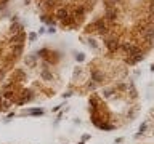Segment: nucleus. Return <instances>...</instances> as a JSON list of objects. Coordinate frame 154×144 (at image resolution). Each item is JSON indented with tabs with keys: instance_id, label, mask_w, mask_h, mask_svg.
<instances>
[{
	"instance_id": "nucleus-1",
	"label": "nucleus",
	"mask_w": 154,
	"mask_h": 144,
	"mask_svg": "<svg viewBox=\"0 0 154 144\" xmlns=\"http://www.w3.org/2000/svg\"><path fill=\"white\" fill-rule=\"evenodd\" d=\"M124 50H125L127 54H130V58H133V56H137V54L141 53V50L137 45H133V43H124Z\"/></svg>"
},
{
	"instance_id": "nucleus-2",
	"label": "nucleus",
	"mask_w": 154,
	"mask_h": 144,
	"mask_svg": "<svg viewBox=\"0 0 154 144\" xmlns=\"http://www.w3.org/2000/svg\"><path fill=\"white\" fill-rule=\"evenodd\" d=\"M143 37L146 38V40H154V26H151V27H146L145 31H143Z\"/></svg>"
},
{
	"instance_id": "nucleus-3",
	"label": "nucleus",
	"mask_w": 154,
	"mask_h": 144,
	"mask_svg": "<svg viewBox=\"0 0 154 144\" xmlns=\"http://www.w3.org/2000/svg\"><path fill=\"white\" fill-rule=\"evenodd\" d=\"M106 45H108L109 51H116L119 48V42H117V40H109V42H106Z\"/></svg>"
},
{
	"instance_id": "nucleus-4",
	"label": "nucleus",
	"mask_w": 154,
	"mask_h": 144,
	"mask_svg": "<svg viewBox=\"0 0 154 144\" xmlns=\"http://www.w3.org/2000/svg\"><path fill=\"white\" fill-rule=\"evenodd\" d=\"M108 18H109V19H116V18H117V10L109 8V10H108Z\"/></svg>"
},
{
	"instance_id": "nucleus-5",
	"label": "nucleus",
	"mask_w": 154,
	"mask_h": 144,
	"mask_svg": "<svg viewBox=\"0 0 154 144\" xmlns=\"http://www.w3.org/2000/svg\"><path fill=\"white\" fill-rule=\"evenodd\" d=\"M93 77H95L96 80H98V82L101 80V74H100V72H93Z\"/></svg>"
},
{
	"instance_id": "nucleus-6",
	"label": "nucleus",
	"mask_w": 154,
	"mask_h": 144,
	"mask_svg": "<svg viewBox=\"0 0 154 144\" xmlns=\"http://www.w3.org/2000/svg\"><path fill=\"white\" fill-rule=\"evenodd\" d=\"M149 11H151V13L154 14V0H152L151 3H149Z\"/></svg>"
},
{
	"instance_id": "nucleus-7",
	"label": "nucleus",
	"mask_w": 154,
	"mask_h": 144,
	"mask_svg": "<svg viewBox=\"0 0 154 144\" xmlns=\"http://www.w3.org/2000/svg\"><path fill=\"white\" fill-rule=\"evenodd\" d=\"M108 2H109V3L112 5V3H121V2H122V0H108Z\"/></svg>"
},
{
	"instance_id": "nucleus-8",
	"label": "nucleus",
	"mask_w": 154,
	"mask_h": 144,
	"mask_svg": "<svg viewBox=\"0 0 154 144\" xmlns=\"http://www.w3.org/2000/svg\"><path fill=\"white\" fill-rule=\"evenodd\" d=\"M79 144H82V142H79Z\"/></svg>"
}]
</instances>
